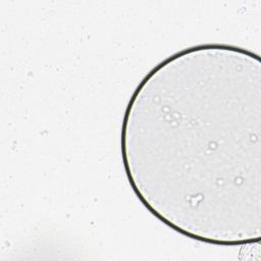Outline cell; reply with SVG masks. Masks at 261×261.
Masks as SVG:
<instances>
[{"label":"cell","instance_id":"6da1fadb","mask_svg":"<svg viewBox=\"0 0 261 261\" xmlns=\"http://www.w3.org/2000/svg\"><path fill=\"white\" fill-rule=\"evenodd\" d=\"M121 156L143 205L203 242L260 233V58L202 44L157 64L136 88Z\"/></svg>","mask_w":261,"mask_h":261}]
</instances>
